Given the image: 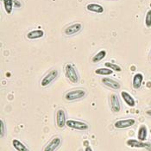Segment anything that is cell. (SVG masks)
<instances>
[{"label":"cell","instance_id":"9c48e42d","mask_svg":"<svg viewBox=\"0 0 151 151\" xmlns=\"http://www.w3.org/2000/svg\"><path fill=\"white\" fill-rule=\"evenodd\" d=\"M61 143V140L60 137H55L49 142V143L44 148L43 151H55Z\"/></svg>","mask_w":151,"mask_h":151},{"label":"cell","instance_id":"52a82bcc","mask_svg":"<svg viewBox=\"0 0 151 151\" xmlns=\"http://www.w3.org/2000/svg\"><path fill=\"white\" fill-rule=\"evenodd\" d=\"M110 102H111V110L114 112H119L121 111V104L119 101L118 97L116 96V94H111V98H110Z\"/></svg>","mask_w":151,"mask_h":151},{"label":"cell","instance_id":"8992f818","mask_svg":"<svg viewBox=\"0 0 151 151\" xmlns=\"http://www.w3.org/2000/svg\"><path fill=\"white\" fill-rule=\"evenodd\" d=\"M67 117L66 113L63 110L60 109L56 112V124L59 128H63L67 124Z\"/></svg>","mask_w":151,"mask_h":151},{"label":"cell","instance_id":"4316f807","mask_svg":"<svg viewBox=\"0 0 151 151\" xmlns=\"http://www.w3.org/2000/svg\"><path fill=\"white\" fill-rule=\"evenodd\" d=\"M146 114H147L148 116H151V110H148V111H146Z\"/></svg>","mask_w":151,"mask_h":151},{"label":"cell","instance_id":"8fae6325","mask_svg":"<svg viewBox=\"0 0 151 151\" xmlns=\"http://www.w3.org/2000/svg\"><path fill=\"white\" fill-rule=\"evenodd\" d=\"M121 96L123 98V99L124 100V102L127 104V105H129V107H134L136 105V101L134 99V98L129 94L127 92L125 91H123L121 93Z\"/></svg>","mask_w":151,"mask_h":151},{"label":"cell","instance_id":"ba28073f","mask_svg":"<svg viewBox=\"0 0 151 151\" xmlns=\"http://www.w3.org/2000/svg\"><path fill=\"white\" fill-rule=\"evenodd\" d=\"M82 25L81 23H74V24H72L68 26V28H66L65 29V35H72L73 34H76L78 32H80L81 30Z\"/></svg>","mask_w":151,"mask_h":151},{"label":"cell","instance_id":"d6986e66","mask_svg":"<svg viewBox=\"0 0 151 151\" xmlns=\"http://www.w3.org/2000/svg\"><path fill=\"white\" fill-rule=\"evenodd\" d=\"M112 70L108 68H97L95 70V73L98 74V75H111L112 73Z\"/></svg>","mask_w":151,"mask_h":151},{"label":"cell","instance_id":"ffe728a7","mask_svg":"<svg viewBox=\"0 0 151 151\" xmlns=\"http://www.w3.org/2000/svg\"><path fill=\"white\" fill-rule=\"evenodd\" d=\"M4 10L7 14H11L12 12V8L14 5V0H3Z\"/></svg>","mask_w":151,"mask_h":151},{"label":"cell","instance_id":"30bf717a","mask_svg":"<svg viewBox=\"0 0 151 151\" xmlns=\"http://www.w3.org/2000/svg\"><path fill=\"white\" fill-rule=\"evenodd\" d=\"M102 83L106 86H108L110 88H112V89H115V90H118L121 87V85L118 82L111 79V78H108V77L103 78L102 79Z\"/></svg>","mask_w":151,"mask_h":151},{"label":"cell","instance_id":"603a6c76","mask_svg":"<svg viewBox=\"0 0 151 151\" xmlns=\"http://www.w3.org/2000/svg\"><path fill=\"white\" fill-rule=\"evenodd\" d=\"M0 124H1V128H0V133H1V137H4V133H5V129H4V123L3 120L0 121Z\"/></svg>","mask_w":151,"mask_h":151},{"label":"cell","instance_id":"f1b7e54d","mask_svg":"<svg viewBox=\"0 0 151 151\" xmlns=\"http://www.w3.org/2000/svg\"><path fill=\"white\" fill-rule=\"evenodd\" d=\"M150 133H151V129H150Z\"/></svg>","mask_w":151,"mask_h":151},{"label":"cell","instance_id":"7a4b0ae2","mask_svg":"<svg viewBox=\"0 0 151 151\" xmlns=\"http://www.w3.org/2000/svg\"><path fill=\"white\" fill-rule=\"evenodd\" d=\"M86 94V92L83 89H76V90H73L68 92L65 95V99L68 101H73V100H77L82 99L83 97H85Z\"/></svg>","mask_w":151,"mask_h":151},{"label":"cell","instance_id":"2e32d148","mask_svg":"<svg viewBox=\"0 0 151 151\" xmlns=\"http://www.w3.org/2000/svg\"><path fill=\"white\" fill-rule=\"evenodd\" d=\"M12 145L17 151H29V149L23 144L22 142L17 139L12 140Z\"/></svg>","mask_w":151,"mask_h":151},{"label":"cell","instance_id":"9a60e30c","mask_svg":"<svg viewBox=\"0 0 151 151\" xmlns=\"http://www.w3.org/2000/svg\"><path fill=\"white\" fill-rule=\"evenodd\" d=\"M86 9L89 12H95V13H99V14L104 12V7L98 4H87Z\"/></svg>","mask_w":151,"mask_h":151},{"label":"cell","instance_id":"5b68a950","mask_svg":"<svg viewBox=\"0 0 151 151\" xmlns=\"http://www.w3.org/2000/svg\"><path fill=\"white\" fill-rule=\"evenodd\" d=\"M136 124V120L133 118H129V119H123V120H118L114 124V126L116 129H125L133 126Z\"/></svg>","mask_w":151,"mask_h":151},{"label":"cell","instance_id":"4fadbf2b","mask_svg":"<svg viewBox=\"0 0 151 151\" xmlns=\"http://www.w3.org/2000/svg\"><path fill=\"white\" fill-rule=\"evenodd\" d=\"M147 135H148V129L147 126L142 124L138 129V133H137V139L142 142H144L147 139Z\"/></svg>","mask_w":151,"mask_h":151},{"label":"cell","instance_id":"cb8c5ba5","mask_svg":"<svg viewBox=\"0 0 151 151\" xmlns=\"http://www.w3.org/2000/svg\"><path fill=\"white\" fill-rule=\"evenodd\" d=\"M14 5L15 7H21V3L18 1V0H14Z\"/></svg>","mask_w":151,"mask_h":151},{"label":"cell","instance_id":"ac0fdd59","mask_svg":"<svg viewBox=\"0 0 151 151\" xmlns=\"http://www.w3.org/2000/svg\"><path fill=\"white\" fill-rule=\"evenodd\" d=\"M105 55H106V51L105 50H101V51H99L98 54H96L93 56V59H92V61H93V63L99 62V61H101L103 59L105 58Z\"/></svg>","mask_w":151,"mask_h":151},{"label":"cell","instance_id":"44dd1931","mask_svg":"<svg viewBox=\"0 0 151 151\" xmlns=\"http://www.w3.org/2000/svg\"><path fill=\"white\" fill-rule=\"evenodd\" d=\"M105 66L106 68L111 69L112 71H116V72H121L122 71V68L118 65L114 64V63H111V62H105Z\"/></svg>","mask_w":151,"mask_h":151},{"label":"cell","instance_id":"6da1fadb","mask_svg":"<svg viewBox=\"0 0 151 151\" xmlns=\"http://www.w3.org/2000/svg\"><path fill=\"white\" fill-rule=\"evenodd\" d=\"M65 73L67 78L72 83H78L79 81V75L75 69V68L72 64H67L65 67Z\"/></svg>","mask_w":151,"mask_h":151},{"label":"cell","instance_id":"5bb4252c","mask_svg":"<svg viewBox=\"0 0 151 151\" xmlns=\"http://www.w3.org/2000/svg\"><path fill=\"white\" fill-rule=\"evenodd\" d=\"M126 144L129 146V147H132V148H145L146 147V143L139 141V140L136 139H129L126 142Z\"/></svg>","mask_w":151,"mask_h":151},{"label":"cell","instance_id":"7c38bea8","mask_svg":"<svg viewBox=\"0 0 151 151\" xmlns=\"http://www.w3.org/2000/svg\"><path fill=\"white\" fill-rule=\"evenodd\" d=\"M142 81H143V75L142 73H137L134 75L133 77V81H132V86H133V88L137 90L139 89L142 84Z\"/></svg>","mask_w":151,"mask_h":151},{"label":"cell","instance_id":"277c9868","mask_svg":"<svg viewBox=\"0 0 151 151\" xmlns=\"http://www.w3.org/2000/svg\"><path fill=\"white\" fill-rule=\"evenodd\" d=\"M58 70H51L48 73H47L46 76H44L43 79L42 80V81H41V86H43V87H45L47 86L50 85V84L53 82V81H55V78L58 76Z\"/></svg>","mask_w":151,"mask_h":151},{"label":"cell","instance_id":"d4e9b609","mask_svg":"<svg viewBox=\"0 0 151 151\" xmlns=\"http://www.w3.org/2000/svg\"><path fill=\"white\" fill-rule=\"evenodd\" d=\"M145 149H147L149 151H151V143H146Z\"/></svg>","mask_w":151,"mask_h":151},{"label":"cell","instance_id":"83f0119b","mask_svg":"<svg viewBox=\"0 0 151 151\" xmlns=\"http://www.w3.org/2000/svg\"><path fill=\"white\" fill-rule=\"evenodd\" d=\"M150 60H151V55H150Z\"/></svg>","mask_w":151,"mask_h":151},{"label":"cell","instance_id":"7402d4cb","mask_svg":"<svg viewBox=\"0 0 151 151\" xmlns=\"http://www.w3.org/2000/svg\"><path fill=\"white\" fill-rule=\"evenodd\" d=\"M145 25L147 28L151 27V10L148 11L146 16H145Z\"/></svg>","mask_w":151,"mask_h":151},{"label":"cell","instance_id":"3957f363","mask_svg":"<svg viewBox=\"0 0 151 151\" xmlns=\"http://www.w3.org/2000/svg\"><path fill=\"white\" fill-rule=\"evenodd\" d=\"M68 127L74 129H78V130H81V131H85L88 129V124H86V123L81 122V121H77V120H73L70 119L67 121V124Z\"/></svg>","mask_w":151,"mask_h":151},{"label":"cell","instance_id":"e0dca14e","mask_svg":"<svg viewBox=\"0 0 151 151\" xmlns=\"http://www.w3.org/2000/svg\"><path fill=\"white\" fill-rule=\"evenodd\" d=\"M44 35V32L41 29H37V30H32L30 32H29L27 34V38L29 40H34V39H38L41 38Z\"/></svg>","mask_w":151,"mask_h":151},{"label":"cell","instance_id":"484cf974","mask_svg":"<svg viewBox=\"0 0 151 151\" xmlns=\"http://www.w3.org/2000/svg\"><path fill=\"white\" fill-rule=\"evenodd\" d=\"M85 151H93V150H92V148H91L90 146H87V147L86 148Z\"/></svg>","mask_w":151,"mask_h":151}]
</instances>
